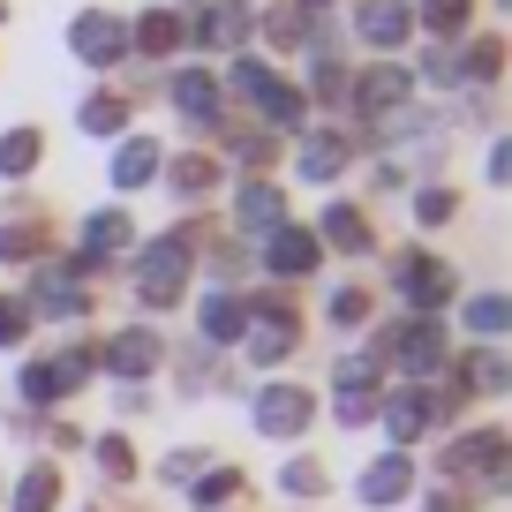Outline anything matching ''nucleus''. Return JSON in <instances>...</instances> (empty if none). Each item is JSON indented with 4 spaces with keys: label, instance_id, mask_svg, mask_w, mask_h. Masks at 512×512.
I'll use <instances>...</instances> for the list:
<instances>
[{
    "label": "nucleus",
    "instance_id": "25",
    "mask_svg": "<svg viewBox=\"0 0 512 512\" xmlns=\"http://www.w3.org/2000/svg\"><path fill=\"white\" fill-rule=\"evenodd\" d=\"M256 113H264V121H272V128H302V98H294L287 91V83H264V91H256Z\"/></svg>",
    "mask_w": 512,
    "mask_h": 512
},
{
    "label": "nucleus",
    "instance_id": "38",
    "mask_svg": "<svg viewBox=\"0 0 512 512\" xmlns=\"http://www.w3.org/2000/svg\"><path fill=\"white\" fill-rule=\"evenodd\" d=\"M98 467H106V475H136V452H128L121 437H98Z\"/></svg>",
    "mask_w": 512,
    "mask_h": 512
},
{
    "label": "nucleus",
    "instance_id": "44",
    "mask_svg": "<svg viewBox=\"0 0 512 512\" xmlns=\"http://www.w3.org/2000/svg\"><path fill=\"white\" fill-rule=\"evenodd\" d=\"M234 151H241V159H249V166H264V159H272V136H241Z\"/></svg>",
    "mask_w": 512,
    "mask_h": 512
},
{
    "label": "nucleus",
    "instance_id": "20",
    "mask_svg": "<svg viewBox=\"0 0 512 512\" xmlns=\"http://www.w3.org/2000/svg\"><path fill=\"white\" fill-rule=\"evenodd\" d=\"M317 241H332L339 256H362L369 249V219L354 204H332V211H324V226H317Z\"/></svg>",
    "mask_w": 512,
    "mask_h": 512
},
{
    "label": "nucleus",
    "instance_id": "34",
    "mask_svg": "<svg viewBox=\"0 0 512 512\" xmlns=\"http://www.w3.org/2000/svg\"><path fill=\"white\" fill-rule=\"evenodd\" d=\"M174 189H181V196H204V189H211V159H204V151L174 159Z\"/></svg>",
    "mask_w": 512,
    "mask_h": 512
},
{
    "label": "nucleus",
    "instance_id": "3",
    "mask_svg": "<svg viewBox=\"0 0 512 512\" xmlns=\"http://www.w3.org/2000/svg\"><path fill=\"white\" fill-rule=\"evenodd\" d=\"M377 415H384V430H392V445H415L430 422H445V400L422 392V384H400V392H384V400H377Z\"/></svg>",
    "mask_w": 512,
    "mask_h": 512
},
{
    "label": "nucleus",
    "instance_id": "5",
    "mask_svg": "<svg viewBox=\"0 0 512 512\" xmlns=\"http://www.w3.org/2000/svg\"><path fill=\"white\" fill-rule=\"evenodd\" d=\"M241 339H249L256 362H279V354H294V339H302V324H294L287 302H256L249 324H241Z\"/></svg>",
    "mask_w": 512,
    "mask_h": 512
},
{
    "label": "nucleus",
    "instance_id": "4",
    "mask_svg": "<svg viewBox=\"0 0 512 512\" xmlns=\"http://www.w3.org/2000/svg\"><path fill=\"white\" fill-rule=\"evenodd\" d=\"M309 415H317V400H309L302 384H264L256 392V430L264 437H302Z\"/></svg>",
    "mask_w": 512,
    "mask_h": 512
},
{
    "label": "nucleus",
    "instance_id": "26",
    "mask_svg": "<svg viewBox=\"0 0 512 512\" xmlns=\"http://www.w3.org/2000/svg\"><path fill=\"white\" fill-rule=\"evenodd\" d=\"M339 166H347V144H339V136H309L302 144V174L309 181H332Z\"/></svg>",
    "mask_w": 512,
    "mask_h": 512
},
{
    "label": "nucleus",
    "instance_id": "1",
    "mask_svg": "<svg viewBox=\"0 0 512 512\" xmlns=\"http://www.w3.org/2000/svg\"><path fill=\"white\" fill-rule=\"evenodd\" d=\"M181 287H189V234H166L144 249V264H136V294H144L151 309H174Z\"/></svg>",
    "mask_w": 512,
    "mask_h": 512
},
{
    "label": "nucleus",
    "instance_id": "37",
    "mask_svg": "<svg viewBox=\"0 0 512 512\" xmlns=\"http://www.w3.org/2000/svg\"><path fill=\"white\" fill-rule=\"evenodd\" d=\"M362 317H369V294L362 287H339L332 294V324H362Z\"/></svg>",
    "mask_w": 512,
    "mask_h": 512
},
{
    "label": "nucleus",
    "instance_id": "32",
    "mask_svg": "<svg viewBox=\"0 0 512 512\" xmlns=\"http://www.w3.org/2000/svg\"><path fill=\"white\" fill-rule=\"evenodd\" d=\"M467 8H475V0H422V23H430L437 38H460L467 31Z\"/></svg>",
    "mask_w": 512,
    "mask_h": 512
},
{
    "label": "nucleus",
    "instance_id": "21",
    "mask_svg": "<svg viewBox=\"0 0 512 512\" xmlns=\"http://www.w3.org/2000/svg\"><path fill=\"white\" fill-rule=\"evenodd\" d=\"M113 249H128V211H91L83 219V264H98Z\"/></svg>",
    "mask_w": 512,
    "mask_h": 512
},
{
    "label": "nucleus",
    "instance_id": "18",
    "mask_svg": "<svg viewBox=\"0 0 512 512\" xmlns=\"http://www.w3.org/2000/svg\"><path fill=\"white\" fill-rule=\"evenodd\" d=\"M234 219L249 226V234H272V226L287 219V196H279L272 181H249V189H241V204H234Z\"/></svg>",
    "mask_w": 512,
    "mask_h": 512
},
{
    "label": "nucleus",
    "instance_id": "8",
    "mask_svg": "<svg viewBox=\"0 0 512 512\" xmlns=\"http://www.w3.org/2000/svg\"><path fill=\"white\" fill-rule=\"evenodd\" d=\"M68 46H76V53H83V61H91V68H113V61H121V53H128V31H121V23H113V16H98V8H91V16H76V31H68Z\"/></svg>",
    "mask_w": 512,
    "mask_h": 512
},
{
    "label": "nucleus",
    "instance_id": "10",
    "mask_svg": "<svg viewBox=\"0 0 512 512\" xmlns=\"http://www.w3.org/2000/svg\"><path fill=\"white\" fill-rule=\"evenodd\" d=\"M98 362H106L113 377H151V369H159V332H144V324H136V332H113Z\"/></svg>",
    "mask_w": 512,
    "mask_h": 512
},
{
    "label": "nucleus",
    "instance_id": "46",
    "mask_svg": "<svg viewBox=\"0 0 512 512\" xmlns=\"http://www.w3.org/2000/svg\"><path fill=\"white\" fill-rule=\"evenodd\" d=\"M309 8H317V0H309Z\"/></svg>",
    "mask_w": 512,
    "mask_h": 512
},
{
    "label": "nucleus",
    "instance_id": "42",
    "mask_svg": "<svg viewBox=\"0 0 512 512\" xmlns=\"http://www.w3.org/2000/svg\"><path fill=\"white\" fill-rule=\"evenodd\" d=\"M23 324H31L23 309H8V302H0V347H16V339H23Z\"/></svg>",
    "mask_w": 512,
    "mask_h": 512
},
{
    "label": "nucleus",
    "instance_id": "15",
    "mask_svg": "<svg viewBox=\"0 0 512 512\" xmlns=\"http://www.w3.org/2000/svg\"><path fill=\"white\" fill-rule=\"evenodd\" d=\"M174 106L189 113L196 128H219V83H211L204 68H181L174 76Z\"/></svg>",
    "mask_w": 512,
    "mask_h": 512
},
{
    "label": "nucleus",
    "instance_id": "36",
    "mask_svg": "<svg viewBox=\"0 0 512 512\" xmlns=\"http://www.w3.org/2000/svg\"><path fill=\"white\" fill-rule=\"evenodd\" d=\"M497 68H505V46H497V38H482V46L467 53V68H460V76H482V83H490Z\"/></svg>",
    "mask_w": 512,
    "mask_h": 512
},
{
    "label": "nucleus",
    "instance_id": "43",
    "mask_svg": "<svg viewBox=\"0 0 512 512\" xmlns=\"http://www.w3.org/2000/svg\"><path fill=\"white\" fill-rule=\"evenodd\" d=\"M264 31H272V46H294V38H302V16H272Z\"/></svg>",
    "mask_w": 512,
    "mask_h": 512
},
{
    "label": "nucleus",
    "instance_id": "11",
    "mask_svg": "<svg viewBox=\"0 0 512 512\" xmlns=\"http://www.w3.org/2000/svg\"><path fill=\"white\" fill-rule=\"evenodd\" d=\"M354 106L369 113V121H384V113H400L407 106V68H362V83H354Z\"/></svg>",
    "mask_w": 512,
    "mask_h": 512
},
{
    "label": "nucleus",
    "instance_id": "6",
    "mask_svg": "<svg viewBox=\"0 0 512 512\" xmlns=\"http://www.w3.org/2000/svg\"><path fill=\"white\" fill-rule=\"evenodd\" d=\"M392 279H400V294H407L415 309H445V302H452V272L437 264V256H400V264H392Z\"/></svg>",
    "mask_w": 512,
    "mask_h": 512
},
{
    "label": "nucleus",
    "instance_id": "45",
    "mask_svg": "<svg viewBox=\"0 0 512 512\" xmlns=\"http://www.w3.org/2000/svg\"><path fill=\"white\" fill-rule=\"evenodd\" d=\"M430 512H467V490H437V497H430Z\"/></svg>",
    "mask_w": 512,
    "mask_h": 512
},
{
    "label": "nucleus",
    "instance_id": "27",
    "mask_svg": "<svg viewBox=\"0 0 512 512\" xmlns=\"http://www.w3.org/2000/svg\"><path fill=\"white\" fill-rule=\"evenodd\" d=\"M53 497H61V475H53V467H31V475L16 482V512H53Z\"/></svg>",
    "mask_w": 512,
    "mask_h": 512
},
{
    "label": "nucleus",
    "instance_id": "39",
    "mask_svg": "<svg viewBox=\"0 0 512 512\" xmlns=\"http://www.w3.org/2000/svg\"><path fill=\"white\" fill-rule=\"evenodd\" d=\"M415 219H422V226H445V219H452V196H445V189H422V196H415Z\"/></svg>",
    "mask_w": 512,
    "mask_h": 512
},
{
    "label": "nucleus",
    "instance_id": "13",
    "mask_svg": "<svg viewBox=\"0 0 512 512\" xmlns=\"http://www.w3.org/2000/svg\"><path fill=\"white\" fill-rule=\"evenodd\" d=\"M505 430H475V437H460V445L445 452V467H460V475H505Z\"/></svg>",
    "mask_w": 512,
    "mask_h": 512
},
{
    "label": "nucleus",
    "instance_id": "41",
    "mask_svg": "<svg viewBox=\"0 0 512 512\" xmlns=\"http://www.w3.org/2000/svg\"><path fill=\"white\" fill-rule=\"evenodd\" d=\"M339 91H347V76H339V61L324 53V61H317V98H339Z\"/></svg>",
    "mask_w": 512,
    "mask_h": 512
},
{
    "label": "nucleus",
    "instance_id": "22",
    "mask_svg": "<svg viewBox=\"0 0 512 512\" xmlns=\"http://www.w3.org/2000/svg\"><path fill=\"white\" fill-rule=\"evenodd\" d=\"M159 166H166V159H159V144H144V136H136V144L113 151V189H144Z\"/></svg>",
    "mask_w": 512,
    "mask_h": 512
},
{
    "label": "nucleus",
    "instance_id": "40",
    "mask_svg": "<svg viewBox=\"0 0 512 512\" xmlns=\"http://www.w3.org/2000/svg\"><path fill=\"white\" fill-rule=\"evenodd\" d=\"M287 490H294V497H317V490H324V467H317V460H294V467H287Z\"/></svg>",
    "mask_w": 512,
    "mask_h": 512
},
{
    "label": "nucleus",
    "instance_id": "33",
    "mask_svg": "<svg viewBox=\"0 0 512 512\" xmlns=\"http://www.w3.org/2000/svg\"><path fill=\"white\" fill-rule=\"evenodd\" d=\"M38 249H46V226H8V234H0V256H8V264H31Z\"/></svg>",
    "mask_w": 512,
    "mask_h": 512
},
{
    "label": "nucleus",
    "instance_id": "17",
    "mask_svg": "<svg viewBox=\"0 0 512 512\" xmlns=\"http://www.w3.org/2000/svg\"><path fill=\"white\" fill-rule=\"evenodd\" d=\"M415 490V467H407V452H392V460H377L362 475V505H400V497Z\"/></svg>",
    "mask_w": 512,
    "mask_h": 512
},
{
    "label": "nucleus",
    "instance_id": "35",
    "mask_svg": "<svg viewBox=\"0 0 512 512\" xmlns=\"http://www.w3.org/2000/svg\"><path fill=\"white\" fill-rule=\"evenodd\" d=\"M234 490H241V475H234V467H219V475H204V482H196V505L211 512V505H226Z\"/></svg>",
    "mask_w": 512,
    "mask_h": 512
},
{
    "label": "nucleus",
    "instance_id": "28",
    "mask_svg": "<svg viewBox=\"0 0 512 512\" xmlns=\"http://www.w3.org/2000/svg\"><path fill=\"white\" fill-rule=\"evenodd\" d=\"M460 392H505V362L497 354H467V377H452V400Z\"/></svg>",
    "mask_w": 512,
    "mask_h": 512
},
{
    "label": "nucleus",
    "instance_id": "30",
    "mask_svg": "<svg viewBox=\"0 0 512 512\" xmlns=\"http://www.w3.org/2000/svg\"><path fill=\"white\" fill-rule=\"evenodd\" d=\"M136 46H144V53H174V46H181V16H166V8H151V16L136 23Z\"/></svg>",
    "mask_w": 512,
    "mask_h": 512
},
{
    "label": "nucleus",
    "instance_id": "9",
    "mask_svg": "<svg viewBox=\"0 0 512 512\" xmlns=\"http://www.w3.org/2000/svg\"><path fill=\"white\" fill-rule=\"evenodd\" d=\"M83 377H91V354H61V362H38V369H23V400H68Z\"/></svg>",
    "mask_w": 512,
    "mask_h": 512
},
{
    "label": "nucleus",
    "instance_id": "12",
    "mask_svg": "<svg viewBox=\"0 0 512 512\" xmlns=\"http://www.w3.org/2000/svg\"><path fill=\"white\" fill-rule=\"evenodd\" d=\"M407 0H362V16H354V31H362V46H377V53H392L407 38Z\"/></svg>",
    "mask_w": 512,
    "mask_h": 512
},
{
    "label": "nucleus",
    "instance_id": "14",
    "mask_svg": "<svg viewBox=\"0 0 512 512\" xmlns=\"http://www.w3.org/2000/svg\"><path fill=\"white\" fill-rule=\"evenodd\" d=\"M369 415H377V369L339 362V422H369Z\"/></svg>",
    "mask_w": 512,
    "mask_h": 512
},
{
    "label": "nucleus",
    "instance_id": "16",
    "mask_svg": "<svg viewBox=\"0 0 512 512\" xmlns=\"http://www.w3.org/2000/svg\"><path fill=\"white\" fill-rule=\"evenodd\" d=\"M31 309H46V317H76V309H91V294H83V279H76V272H38Z\"/></svg>",
    "mask_w": 512,
    "mask_h": 512
},
{
    "label": "nucleus",
    "instance_id": "29",
    "mask_svg": "<svg viewBox=\"0 0 512 512\" xmlns=\"http://www.w3.org/2000/svg\"><path fill=\"white\" fill-rule=\"evenodd\" d=\"M121 121H128V106H121L113 91L83 98V136H121Z\"/></svg>",
    "mask_w": 512,
    "mask_h": 512
},
{
    "label": "nucleus",
    "instance_id": "31",
    "mask_svg": "<svg viewBox=\"0 0 512 512\" xmlns=\"http://www.w3.org/2000/svg\"><path fill=\"white\" fill-rule=\"evenodd\" d=\"M467 324H475L482 339H497L512 324V302H505V294H475V302H467Z\"/></svg>",
    "mask_w": 512,
    "mask_h": 512
},
{
    "label": "nucleus",
    "instance_id": "7",
    "mask_svg": "<svg viewBox=\"0 0 512 512\" xmlns=\"http://www.w3.org/2000/svg\"><path fill=\"white\" fill-rule=\"evenodd\" d=\"M264 264H272L279 279L317 272V234H309V226H287V219H279L272 234H264Z\"/></svg>",
    "mask_w": 512,
    "mask_h": 512
},
{
    "label": "nucleus",
    "instance_id": "23",
    "mask_svg": "<svg viewBox=\"0 0 512 512\" xmlns=\"http://www.w3.org/2000/svg\"><path fill=\"white\" fill-rule=\"evenodd\" d=\"M46 159V144H38V128H8V136H0V174L8 181H23L31 174V166Z\"/></svg>",
    "mask_w": 512,
    "mask_h": 512
},
{
    "label": "nucleus",
    "instance_id": "2",
    "mask_svg": "<svg viewBox=\"0 0 512 512\" xmlns=\"http://www.w3.org/2000/svg\"><path fill=\"white\" fill-rule=\"evenodd\" d=\"M377 354L392 369H407V377H430V369H445V332H437L430 317H415V324H400V332H384Z\"/></svg>",
    "mask_w": 512,
    "mask_h": 512
},
{
    "label": "nucleus",
    "instance_id": "24",
    "mask_svg": "<svg viewBox=\"0 0 512 512\" xmlns=\"http://www.w3.org/2000/svg\"><path fill=\"white\" fill-rule=\"evenodd\" d=\"M241 324H249V302H234V294L204 302V339H241Z\"/></svg>",
    "mask_w": 512,
    "mask_h": 512
},
{
    "label": "nucleus",
    "instance_id": "19",
    "mask_svg": "<svg viewBox=\"0 0 512 512\" xmlns=\"http://www.w3.org/2000/svg\"><path fill=\"white\" fill-rule=\"evenodd\" d=\"M196 38H204L211 53H234L241 38H249V8H226V0L204 8V16H196Z\"/></svg>",
    "mask_w": 512,
    "mask_h": 512
}]
</instances>
